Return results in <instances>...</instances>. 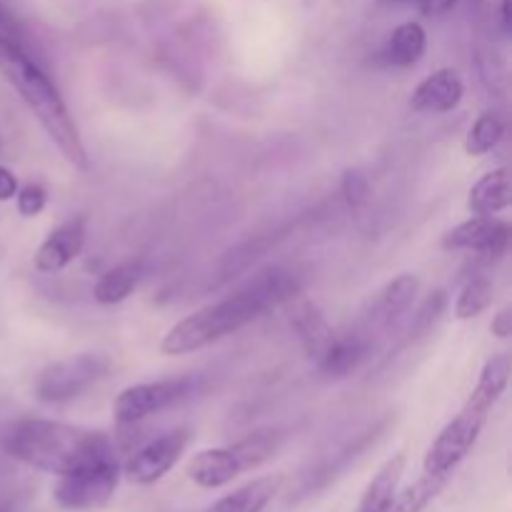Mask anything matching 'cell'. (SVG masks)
<instances>
[{"instance_id":"cell-14","label":"cell","mask_w":512,"mask_h":512,"mask_svg":"<svg viewBox=\"0 0 512 512\" xmlns=\"http://www.w3.org/2000/svg\"><path fill=\"white\" fill-rule=\"evenodd\" d=\"M403 473H405L403 453L385 460V463L380 465L378 473L373 475L368 488H365L363 498H360L358 512H388L395 493H398V485H400V478H403Z\"/></svg>"},{"instance_id":"cell-2","label":"cell","mask_w":512,"mask_h":512,"mask_svg":"<svg viewBox=\"0 0 512 512\" xmlns=\"http://www.w3.org/2000/svg\"><path fill=\"white\" fill-rule=\"evenodd\" d=\"M0 73L18 90L23 103L28 105L35 120L43 125V130L53 140L55 148L63 153V158L73 168L88 170V153H85V145L80 140L78 125H75L68 108H65L53 80L33 60L28 45H23V48H5V45H0Z\"/></svg>"},{"instance_id":"cell-19","label":"cell","mask_w":512,"mask_h":512,"mask_svg":"<svg viewBox=\"0 0 512 512\" xmlns=\"http://www.w3.org/2000/svg\"><path fill=\"white\" fill-rule=\"evenodd\" d=\"M420 290V280L415 275L403 273L393 280V283L385 285V290L380 293L378 298V318L383 320L385 325H393L413 308L415 303V295Z\"/></svg>"},{"instance_id":"cell-6","label":"cell","mask_w":512,"mask_h":512,"mask_svg":"<svg viewBox=\"0 0 512 512\" xmlns=\"http://www.w3.org/2000/svg\"><path fill=\"white\" fill-rule=\"evenodd\" d=\"M113 363L103 353H80L48 365L35 380L38 400L50 405L68 403L110 373Z\"/></svg>"},{"instance_id":"cell-16","label":"cell","mask_w":512,"mask_h":512,"mask_svg":"<svg viewBox=\"0 0 512 512\" xmlns=\"http://www.w3.org/2000/svg\"><path fill=\"white\" fill-rule=\"evenodd\" d=\"M280 490L278 475H268V478H258L253 483H245L243 488L233 490L230 495L220 498L208 512H263L268 508L270 500Z\"/></svg>"},{"instance_id":"cell-24","label":"cell","mask_w":512,"mask_h":512,"mask_svg":"<svg viewBox=\"0 0 512 512\" xmlns=\"http://www.w3.org/2000/svg\"><path fill=\"white\" fill-rule=\"evenodd\" d=\"M445 305H448V298H445L443 290H435V293H430V298L420 305L418 315H415V320H413V333L418 335V338L433 333V328L440 323V318H443Z\"/></svg>"},{"instance_id":"cell-8","label":"cell","mask_w":512,"mask_h":512,"mask_svg":"<svg viewBox=\"0 0 512 512\" xmlns=\"http://www.w3.org/2000/svg\"><path fill=\"white\" fill-rule=\"evenodd\" d=\"M190 440H193V433L188 428H175L170 433L160 435V438L150 440L148 445H143V448L130 455V460L123 468V475L133 485L158 483L183 458Z\"/></svg>"},{"instance_id":"cell-1","label":"cell","mask_w":512,"mask_h":512,"mask_svg":"<svg viewBox=\"0 0 512 512\" xmlns=\"http://www.w3.org/2000/svg\"><path fill=\"white\" fill-rule=\"evenodd\" d=\"M5 455L28 468L53 475H68L80 465L113 455V440L100 430L55 423L43 418H20L3 438Z\"/></svg>"},{"instance_id":"cell-17","label":"cell","mask_w":512,"mask_h":512,"mask_svg":"<svg viewBox=\"0 0 512 512\" xmlns=\"http://www.w3.org/2000/svg\"><path fill=\"white\" fill-rule=\"evenodd\" d=\"M365 358H368V340L358 338V335L340 340L335 338L323 353V358L318 360V368L325 378H345L353 370H358Z\"/></svg>"},{"instance_id":"cell-18","label":"cell","mask_w":512,"mask_h":512,"mask_svg":"<svg viewBox=\"0 0 512 512\" xmlns=\"http://www.w3.org/2000/svg\"><path fill=\"white\" fill-rule=\"evenodd\" d=\"M293 325L298 330L300 340H303L305 353L315 360L323 358V353L330 348L335 335L330 325L325 323L323 315H320V310L313 303H300L293 313Z\"/></svg>"},{"instance_id":"cell-23","label":"cell","mask_w":512,"mask_h":512,"mask_svg":"<svg viewBox=\"0 0 512 512\" xmlns=\"http://www.w3.org/2000/svg\"><path fill=\"white\" fill-rule=\"evenodd\" d=\"M493 283L488 278H475L460 290L458 300H455V318L458 320H473L483 315L485 310L493 305Z\"/></svg>"},{"instance_id":"cell-13","label":"cell","mask_w":512,"mask_h":512,"mask_svg":"<svg viewBox=\"0 0 512 512\" xmlns=\"http://www.w3.org/2000/svg\"><path fill=\"white\" fill-rule=\"evenodd\" d=\"M512 205V183L508 168H495L478 180L468 193L473 215H498Z\"/></svg>"},{"instance_id":"cell-27","label":"cell","mask_w":512,"mask_h":512,"mask_svg":"<svg viewBox=\"0 0 512 512\" xmlns=\"http://www.w3.org/2000/svg\"><path fill=\"white\" fill-rule=\"evenodd\" d=\"M455 5H458V0H418L420 13L428 15V18H438V15L450 13Z\"/></svg>"},{"instance_id":"cell-31","label":"cell","mask_w":512,"mask_h":512,"mask_svg":"<svg viewBox=\"0 0 512 512\" xmlns=\"http://www.w3.org/2000/svg\"><path fill=\"white\" fill-rule=\"evenodd\" d=\"M0 512H13V508H10V503L0 500Z\"/></svg>"},{"instance_id":"cell-5","label":"cell","mask_w":512,"mask_h":512,"mask_svg":"<svg viewBox=\"0 0 512 512\" xmlns=\"http://www.w3.org/2000/svg\"><path fill=\"white\" fill-rule=\"evenodd\" d=\"M120 483V465L113 455L80 465L73 473L60 475L53 490L58 508L68 512H98L113 500Z\"/></svg>"},{"instance_id":"cell-26","label":"cell","mask_w":512,"mask_h":512,"mask_svg":"<svg viewBox=\"0 0 512 512\" xmlns=\"http://www.w3.org/2000/svg\"><path fill=\"white\" fill-rule=\"evenodd\" d=\"M15 205H18V213L23 218H35L48 205V193H45L43 185L28 183L23 188H18V193H15Z\"/></svg>"},{"instance_id":"cell-22","label":"cell","mask_w":512,"mask_h":512,"mask_svg":"<svg viewBox=\"0 0 512 512\" xmlns=\"http://www.w3.org/2000/svg\"><path fill=\"white\" fill-rule=\"evenodd\" d=\"M505 135V123L503 118H500L498 113H483L478 120L473 123V128L468 130V135H465V153L473 155V158H478V155H485L490 153V150L495 148V145L503 140Z\"/></svg>"},{"instance_id":"cell-25","label":"cell","mask_w":512,"mask_h":512,"mask_svg":"<svg viewBox=\"0 0 512 512\" xmlns=\"http://www.w3.org/2000/svg\"><path fill=\"white\" fill-rule=\"evenodd\" d=\"M340 190L345 195V203L353 210H360L370 200L368 175L358 168H348L343 173V180H340Z\"/></svg>"},{"instance_id":"cell-4","label":"cell","mask_w":512,"mask_h":512,"mask_svg":"<svg viewBox=\"0 0 512 512\" xmlns=\"http://www.w3.org/2000/svg\"><path fill=\"white\" fill-rule=\"evenodd\" d=\"M270 308H275L273 300L253 280L235 295H228L220 303L205 305L198 313L175 323L165 333L160 350L165 355H188L195 353V350H203L223 340L225 335H233L235 330L253 323L255 318H260Z\"/></svg>"},{"instance_id":"cell-9","label":"cell","mask_w":512,"mask_h":512,"mask_svg":"<svg viewBox=\"0 0 512 512\" xmlns=\"http://www.w3.org/2000/svg\"><path fill=\"white\" fill-rule=\"evenodd\" d=\"M510 228L495 215H473L465 223L455 225L443 238L445 250H473L488 260H500L508 250Z\"/></svg>"},{"instance_id":"cell-33","label":"cell","mask_w":512,"mask_h":512,"mask_svg":"<svg viewBox=\"0 0 512 512\" xmlns=\"http://www.w3.org/2000/svg\"><path fill=\"white\" fill-rule=\"evenodd\" d=\"M303 3H305V5H308V3H310V0H303Z\"/></svg>"},{"instance_id":"cell-29","label":"cell","mask_w":512,"mask_h":512,"mask_svg":"<svg viewBox=\"0 0 512 512\" xmlns=\"http://www.w3.org/2000/svg\"><path fill=\"white\" fill-rule=\"evenodd\" d=\"M490 333H493L495 338H510L512 335V313L508 308L500 310V313L495 315L493 325H490Z\"/></svg>"},{"instance_id":"cell-12","label":"cell","mask_w":512,"mask_h":512,"mask_svg":"<svg viewBox=\"0 0 512 512\" xmlns=\"http://www.w3.org/2000/svg\"><path fill=\"white\" fill-rule=\"evenodd\" d=\"M465 95V85L460 75L450 68L435 70L410 95V108L418 113H450L460 105Z\"/></svg>"},{"instance_id":"cell-21","label":"cell","mask_w":512,"mask_h":512,"mask_svg":"<svg viewBox=\"0 0 512 512\" xmlns=\"http://www.w3.org/2000/svg\"><path fill=\"white\" fill-rule=\"evenodd\" d=\"M138 280H140V265L138 263H123V265H118V268L108 270V273H105L93 288L95 303H100V305L123 303L128 295H133Z\"/></svg>"},{"instance_id":"cell-15","label":"cell","mask_w":512,"mask_h":512,"mask_svg":"<svg viewBox=\"0 0 512 512\" xmlns=\"http://www.w3.org/2000/svg\"><path fill=\"white\" fill-rule=\"evenodd\" d=\"M425 48H428V33L420 23L408 20L400 23L398 28L390 33L388 43H385V60L393 68H413L423 60Z\"/></svg>"},{"instance_id":"cell-11","label":"cell","mask_w":512,"mask_h":512,"mask_svg":"<svg viewBox=\"0 0 512 512\" xmlns=\"http://www.w3.org/2000/svg\"><path fill=\"white\" fill-rule=\"evenodd\" d=\"M240 473H248V470H245V463L235 445L200 450L188 465V478L203 490L223 488V485L233 483Z\"/></svg>"},{"instance_id":"cell-28","label":"cell","mask_w":512,"mask_h":512,"mask_svg":"<svg viewBox=\"0 0 512 512\" xmlns=\"http://www.w3.org/2000/svg\"><path fill=\"white\" fill-rule=\"evenodd\" d=\"M18 193V178L8 168L0 165V203H8Z\"/></svg>"},{"instance_id":"cell-7","label":"cell","mask_w":512,"mask_h":512,"mask_svg":"<svg viewBox=\"0 0 512 512\" xmlns=\"http://www.w3.org/2000/svg\"><path fill=\"white\" fill-rule=\"evenodd\" d=\"M193 390L190 378H173V380H155V383L130 385L115 398L113 415L118 425H135L140 420L158 415L168 410L170 405L185 400Z\"/></svg>"},{"instance_id":"cell-32","label":"cell","mask_w":512,"mask_h":512,"mask_svg":"<svg viewBox=\"0 0 512 512\" xmlns=\"http://www.w3.org/2000/svg\"><path fill=\"white\" fill-rule=\"evenodd\" d=\"M388 3H410V0H388Z\"/></svg>"},{"instance_id":"cell-3","label":"cell","mask_w":512,"mask_h":512,"mask_svg":"<svg viewBox=\"0 0 512 512\" xmlns=\"http://www.w3.org/2000/svg\"><path fill=\"white\" fill-rule=\"evenodd\" d=\"M510 355H493L480 370V378L475 383L473 393L465 400L460 413L440 430L438 438L428 448L423 460V473L430 475H448L453 478L455 468L470 455V450L478 443L480 433L485 428V420L493 413L498 400L508 390L510 383Z\"/></svg>"},{"instance_id":"cell-10","label":"cell","mask_w":512,"mask_h":512,"mask_svg":"<svg viewBox=\"0 0 512 512\" xmlns=\"http://www.w3.org/2000/svg\"><path fill=\"white\" fill-rule=\"evenodd\" d=\"M85 233H88V220L83 215L68 218L58 228L50 230L48 238L35 250V270L38 273H58V270L68 268L83 250Z\"/></svg>"},{"instance_id":"cell-30","label":"cell","mask_w":512,"mask_h":512,"mask_svg":"<svg viewBox=\"0 0 512 512\" xmlns=\"http://www.w3.org/2000/svg\"><path fill=\"white\" fill-rule=\"evenodd\" d=\"M500 20H503V30L510 33V25H512V0H503L500 5Z\"/></svg>"},{"instance_id":"cell-20","label":"cell","mask_w":512,"mask_h":512,"mask_svg":"<svg viewBox=\"0 0 512 512\" xmlns=\"http://www.w3.org/2000/svg\"><path fill=\"white\" fill-rule=\"evenodd\" d=\"M448 483V475L423 473L413 485H408L403 493H395L388 512H423L440 493H443Z\"/></svg>"}]
</instances>
